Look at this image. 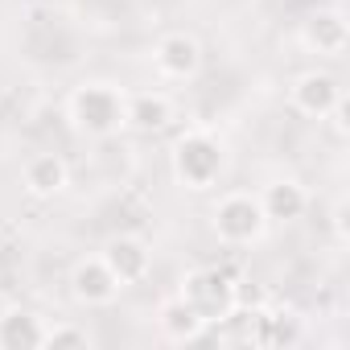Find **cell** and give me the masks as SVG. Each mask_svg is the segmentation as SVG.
I'll return each instance as SVG.
<instances>
[{
	"label": "cell",
	"instance_id": "30bf717a",
	"mask_svg": "<svg viewBox=\"0 0 350 350\" xmlns=\"http://www.w3.org/2000/svg\"><path fill=\"white\" fill-rule=\"evenodd\" d=\"M99 256H103V264L111 268V276L124 288L140 284L148 276V268H152V252H148V243L140 235H116V239H107V247Z\"/></svg>",
	"mask_w": 350,
	"mask_h": 350
},
{
	"label": "cell",
	"instance_id": "3957f363",
	"mask_svg": "<svg viewBox=\"0 0 350 350\" xmlns=\"http://www.w3.org/2000/svg\"><path fill=\"white\" fill-rule=\"evenodd\" d=\"M211 231L223 247H256L268 235V215L260 206V194L231 190L211 206Z\"/></svg>",
	"mask_w": 350,
	"mask_h": 350
},
{
	"label": "cell",
	"instance_id": "ba28073f",
	"mask_svg": "<svg viewBox=\"0 0 350 350\" xmlns=\"http://www.w3.org/2000/svg\"><path fill=\"white\" fill-rule=\"evenodd\" d=\"M342 99V83L329 75V70H301L288 87V103L293 111H301L305 120H325L334 111V103Z\"/></svg>",
	"mask_w": 350,
	"mask_h": 350
},
{
	"label": "cell",
	"instance_id": "5bb4252c",
	"mask_svg": "<svg viewBox=\"0 0 350 350\" xmlns=\"http://www.w3.org/2000/svg\"><path fill=\"white\" fill-rule=\"evenodd\" d=\"M46 321L33 309H5L0 313V350H42Z\"/></svg>",
	"mask_w": 350,
	"mask_h": 350
},
{
	"label": "cell",
	"instance_id": "2e32d148",
	"mask_svg": "<svg viewBox=\"0 0 350 350\" xmlns=\"http://www.w3.org/2000/svg\"><path fill=\"white\" fill-rule=\"evenodd\" d=\"M42 346H50V350H79V346H91V334H87V325L54 321V325H46V342Z\"/></svg>",
	"mask_w": 350,
	"mask_h": 350
},
{
	"label": "cell",
	"instance_id": "9c48e42d",
	"mask_svg": "<svg viewBox=\"0 0 350 350\" xmlns=\"http://www.w3.org/2000/svg\"><path fill=\"white\" fill-rule=\"evenodd\" d=\"M120 280L111 276V268L103 264V256H83L70 268V297L87 309H107L120 297Z\"/></svg>",
	"mask_w": 350,
	"mask_h": 350
},
{
	"label": "cell",
	"instance_id": "277c9868",
	"mask_svg": "<svg viewBox=\"0 0 350 350\" xmlns=\"http://www.w3.org/2000/svg\"><path fill=\"white\" fill-rule=\"evenodd\" d=\"M235 288H239V280L227 268H190L182 276L178 297H186L206 325H223L235 317Z\"/></svg>",
	"mask_w": 350,
	"mask_h": 350
},
{
	"label": "cell",
	"instance_id": "9a60e30c",
	"mask_svg": "<svg viewBox=\"0 0 350 350\" xmlns=\"http://www.w3.org/2000/svg\"><path fill=\"white\" fill-rule=\"evenodd\" d=\"M173 124V99L161 91H144V95H128V128L157 136Z\"/></svg>",
	"mask_w": 350,
	"mask_h": 350
},
{
	"label": "cell",
	"instance_id": "6da1fadb",
	"mask_svg": "<svg viewBox=\"0 0 350 350\" xmlns=\"http://www.w3.org/2000/svg\"><path fill=\"white\" fill-rule=\"evenodd\" d=\"M66 120L87 140H111L128 128V91L107 79H87L66 95Z\"/></svg>",
	"mask_w": 350,
	"mask_h": 350
},
{
	"label": "cell",
	"instance_id": "8fae6325",
	"mask_svg": "<svg viewBox=\"0 0 350 350\" xmlns=\"http://www.w3.org/2000/svg\"><path fill=\"white\" fill-rule=\"evenodd\" d=\"M21 186H25L29 198L50 202V198H58V194L70 186V165H66L58 152H38V157H29L25 169H21Z\"/></svg>",
	"mask_w": 350,
	"mask_h": 350
},
{
	"label": "cell",
	"instance_id": "8992f818",
	"mask_svg": "<svg viewBox=\"0 0 350 350\" xmlns=\"http://www.w3.org/2000/svg\"><path fill=\"white\" fill-rule=\"evenodd\" d=\"M152 70L165 83H190L202 70V42L186 29H173L165 38H157L152 46Z\"/></svg>",
	"mask_w": 350,
	"mask_h": 350
},
{
	"label": "cell",
	"instance_id": "4fadbf2b",
	"mask_svg": "<svg viewBox=\"0 0 350 350\" xmlns=\"http://www.w3.org/2000/svg\"><path fill=\"white\" fill-rule=\"evenodd\" d=\"M157 325L169 342H198L206 338V321L198 317V309L186 297H165L157 309Z\"/></svg>",
	"mask_w": 350,
	"mask_h": 350
},
{
	"label": "cell",
	"instance_id": "e0dca14e",
	"mask_svg": "<svg viewBox=\"0 0 350 350\" xmlns=\"http://www.w3.org/2000/svg\"><path fill=\"white\" fill-rule=\"evenodd\" d=\"M329 223H334V235H338V243H342V239H346V202L334 206V219H329Z\"/></svg>",
	"mask_w": 350,
	"mask_h": 350
},
{
	"label": "cell",
	"instance_id": "52a82bcc",
	"mask_svg": "<svg viewBox=\"0 0 350 350\" xmlns=\"http://www.w3.org/2000/svg\"><path fill=\"white\" fill-rule=\"evenodd\" d=\"M297 42H301L305 54H317V58H342V50H346V42H350L346 13H342L338 5L305 13L301 25H297Z\"/></svg>",
	"mask_w": 350,
	"mask_h": 350
},
{
	"label": "cell",
	"instance_id": "7a4b0ae2",
	"mask_svg": "<svg viewBox=\"0 0 350 350\" xmlns=\"http://www.w3.org/2000/svg\"><path fill=\"white\" fill-rule=\"evenodd\" d=\"M169 173H173V182H178L182 190L206 194L227 173V144L211 128H190L169 148Z\"/></svg>",
	"mask_w": 350,
	"mask_h": 350
},
{
	"label": "cell",
	"instance_id": "5b68a950",
	"mask_svg": "<svg viewBox=\"0 0 350 350\" xmlns=\"http://www.w3.org/2000/svg\"><path fill=\"white\" fill-rule=\"evenodd\" d=\"M239 317H247V342L260 346V350H284V346H297L305 338V321L297 309L288 305H252V309H235Z\"/></svg>",
	"mask_w": 350,
	"mask_h": 350
},
{
	"label": "cell",
	"instance_id": "7c38bea8",
	"mask_svg": "<svg viewBox=\"0 0 350 350\" xmlns=\"http://www.w3.org/2000/svg\"><path fill=\"white\" fill-rule=\"evenodd\" d=\"M260 206H264L268 223H297L309 211V190L297 178H272L260 190Z\"/></svg>",
	"mask_w": 350,
	"mask_h": 350
}]
</instances>
